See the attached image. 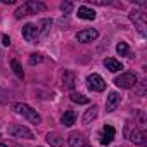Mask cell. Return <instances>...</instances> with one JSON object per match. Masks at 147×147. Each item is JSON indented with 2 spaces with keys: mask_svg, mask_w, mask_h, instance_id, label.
<instances>
[{
  "mask_svg": "<svg viewBox=\"0 0 147 147\" xmlns=\"http://www.w3.org/2000/svg\"><path fill=\"white\" fill-rule=\"evenodd\" d=\"M104 66H106L111 73H116V71L123 69V64H121L119 61H116L114 57H106V59H104Z\"/></svg>",
  "mask_w": 147,
  "mask_h": 147,
  "instance_id": "obj_15",
  "label": "cell"
},
{
  "mask_svg": "<svg viewBox=\"0 0 147 147\" xmlns=\"http://www.w3.org/2000/svg\"><path fill=\"white\" fill-rule=\"evenodd\" d=\"M52 147H62V144H64V138L57 133V131H50V133H47V138H45Z\"/></svg>",
  "mask_w": 147,
  "mask_h": 147,
  "instance_id": "obj_14",
  "label": "cell"
},
{
  "mask_svg": "<svg viewBox=\"0 0 147 147\" xmlns=\"http://www.w3.org/2000/svg\"><path fill=\"white\" fill-rule=\"evenodd\" d=\"M71 100L73 102H76V104H88V97L82 95V94H71Z\"/></svg>",
  "mask_w": 147,
  "mask_h": 147,
  "instance_id": "obj_21",
  "label": "cell"
},
{
  "mask_svg": "<svg viewBox=\"0 0 147 147\" xmlns=\"http://www.w3.org/2000/svg\"><path fill=\"white\" fill-rule=\"evenodd\" d=\"M97 36H99V31H97V30H94V28H88V30H82V31L76 35L78 42H82V43H88V42H94Z\"/></svg>",
  "mask_w": 147,
  "mask_h": 147,
  "instance_id": "obj_9",
  "label": "cell"
},
{
  "mask_svg": "<svg viewBox=\"0 0 147 147\" xmlns=\"http://www.w3.org/2000/svg\"><path fill=\"white\" fill-rule=\"evenodd\" d=\"M47 7H45V4H40V2H35V0H28V2H24L16 12H14V16L18 18V19H21L23 16H30V14H36V12H42V11H45Z\"/></svg>",
  "mask_w": 147,
  "mask_h": 147,
  "instance_id": "obj_2",
  "label": "cell"
},
{
  "mask_svg": "<svg viewBox=\"0 0 147 147\" xmlns=\"http://www.w3.org/2000/svg\"><path fill=\"white\" fill-rule=\"evenodd\" d=\"M114 85L119 88H133L137 85V75L135 73H123L118 78H114Z\"/></svg>",
  "mask_w": 147,
  "mask_h": 147,
  "instance_id": "obj_4",
  "label": "cell"
},
{
  "mask_svg": "<svg viewBox=\"0 0 147 147\" xmlns=\"http://www.w3.org/2000/svg\"><path fill=\"white\" fill-rule=\"evenodd\" d=\"M9 133H11L12 137H16V138H26V140H31V138H33V133H31L26 126H23V125H14V126H11V128H9Z\"/></svg>",
  "mask_w": 147,
  "mask_h": 147,
  "instance_id": "obj_8",
  "label": "cell"
},
{
  "mask_svg": "<svg viewBox=\"0 0 147 147\" xmlns=\"http://www.w3.org/2000/svg\"><path fill=\"white\" fill-rule=\"evenodd\" d=\"M12 109L18 113V114H21V116H24V118H28L33 125H40L42 123V116L33 109V107H30L28 104H23V102H18V104H14L12 106Z\"/></svg>",
  "mask_w": 147,
  "mask_h": 147,
  "instance_id": "obj_3",
  "label": "cell"
},
{
  "mask_svg": "<svg viewBox=\"0 0 147 147\" xmlns=\"http://www.w3.org/2000/svg\"><path fill=\"white\" fill-rule=\"evenodd\" d=\"M114 135H116L114 126L106 125V126L102 128V138H100V144H102V145H109V144L114 140Z\"/></svg>",
  "mask_w": 147,
  "mask_h": 147,
  "instance_id": "obj_11",
  "label": "cell"
},
{
  "mask_svg": "<svg viewBox=\"0 0 147 147\" xmlns=\"http://www.w3.org/2000/svg\"><path fill=\"white\" fill-rule=\"evenodd\" d=\"M125 135H126L128 140H131V142H135L142 147L147 145V133H145L144 126H140V125H135V123L128 121L125 125Z\"/></svg>",
  "mask_w": 147,
  "mask_h": 147,
  "instance_id": "obj_1",
  "label": "cell"
},
{
  "mask_svg": "<svg viewBox=\"0 0 147 147\" xmlns=\"http://www.w3.org/2000/svg\"><path fill=\"white\" fill-rule=\"evenodd\" d=\"M67 145H69V147H92V145L88 144V140L85 138V135H83V133H78V131L69 133V137H67Z\"/></svg>",
  "mask_w": 147,
  "mask_h": 147,
  "instance_id": "obj_6",
  "label": "cell"
},
{
  "mask_svg": "<svg viewBox=\"0 0 147 147\" xmlns=\"http://www.w3.org/2000/svg\"><path fill=\"white\" fill-rule=\"evenodd\" d=\"M64 88H73V87H75V76H73V73H66V75H64Z\"/></svg>",
  "mask_w": 147,
  "mask_h": 147,
  "instance_id": "obj_20",
  "label": "cell"
},
{
  "mask_svg": "<svg viewBox=\"0 0 147 147\" xmlns=\"http://www.w3.org/2000/svg\"><path fill=\"white\" fill-rule=\"evenodd\" d=\"M2 40H4V45H11V38H9L7 35H4V38H2Z\"/></svg>",
  "mask_w": 147,
  "mask_h": 147,
  "instance_id": "obj_25",
  "label": "cell"
},
{
  "mask_svg": "<svg viewBox=\"0 0 147 147\" xmlns=\"http://www.w3.org/2000/svg\"><path fill=\"white\" fill-rule=\"evenodd\" d=\"M95 11L94 9H90V7H87V5H82L80 9H78V18L80 19H87V21H92V19H95Z\"/></svg>",
  "mask_w": 147,
  "mask_h": 147,
  "instance_id": "obj_13",
  "label": "cell"
},
{
  "mask_svg": "<svg viewBox=\"0 0 147 147\" xmlns=\"http://www.w3.org/2000/svg\"><path fill=\"white\" fill-rule=\"evenodd\" d=\"M0 147H7V145H5V144H0Z\"/></svg>",
  "mask_w": 147,
  "mask_h": 147,
  "instance_id": "obj_26",
  "label": "cell"
},
{
  "mask_svg": "<svg viewBox=\"0 0 147 147\" xmlns=\"http://www.w3.org/2000/svg\"><path fill=\"white\" fill-rule=\"evenodd\" d=\"M130 19H131L133 23H137V26H138V31L144 35V33H145V30H144V26H145L144 14H142V12H138V11H131V14H130Z\"/></svg>",
  "mask_w": 147,
  "mask_h": 147,
  "instance_id": "obj_12",
  "label": "cell"
},
{
  "mask_svg": "<svg viewBox=\"0 0 147 147\" xmlns=\"http://www.w3.org/2000/svg\"><path fill=\"white\" fill-rule=\"evenodd\" d=\"M116 52H118L119 55H128V45H126L125 42H119V43L116 45Z\"/></svg>",
  "mask_w": 147,
  "mask_h": 147,
  "instance_id": "obj_22",
  "label": "cell"
},
{
  "mask_svg": "<svg viewBox=\"0 0 147 147\" xmlns=\"http://www.w3.org/2000/svg\"><path fill=\"white\" fill-rule=\"evenodd\" d=\"M23 36H24V40L28 42V43H38L40 42V30H38V26L36 24H26L24 28H23Z\"/></svg>",
  "mask_w": 147,
  "mask_h": 147,
  "instance_id": "obj_5",
  "label": "cell"
},
{
  "mask_svg": "<svg viewBox=\"0 0 147 147\" xmlns=\"http://www.w3.org/2000/svg\"><path fill=\"white\" fill-rule=\"evenodd\" d=\"M61 121H62L64 126H73V125H75V121H76V113H75V111H71V109H67V111L62 114Z\"/></svg>",
  "mask_w": 147,
  "mask_h": 147,
  "instance_id": "obj_16",
  "label": "cell"
},
{
  "mask_svg": "<svg viewBox=\"0 0 147 147\" xmlns=\"http://www.w3.org/2000/svg\"><path fill=\"white\" fill-rule=\"evenodd\" d=\"M50 24H52V21H50V19H42V21L36 24V26H38V30H40V35H42V36H43V35L49 31Z\"/></svg>",
  "mask_w": 147,
  "mask_h": 147,
  "instance_id": "obj_18",
  "label": "cell"
},
{
  "mask_svg": "<svg viewBox=\"0 0 147 147\" xmlns=\"http://www.w3.org/2000/svg\"><path fill=\"white\" fill-rule=\"evenodd\" d=\"M87 87L90 90H94V92H104L106 90V82L102 80V76L92 73V75L87 78Z\"/></svg>",
  "mask_w": 147,
  "mask_h": 147,
  "instance_id": "obj_7",
  "label": "cell"
},
{
  "mask_svg": "<svg viewBox=\"0 0 147 147\" xmlns=\"http://www.w3.org/2000/svg\"><path fill=\"white\" fill-rule=\"evenodd\" d=\"M42 55L40 54H31V57H30V64H38V62H42Z\"/></svg>",
  "mask_w": 147,
  "mask_h": 147,
  "instance_id": "obj_24",
  "label": "cell"
},
{
  "mask_svg": "<svg viewBox=\"0 0 147 147\" xmlns=\"http://www.w3.org/2000/svg\"><path fill=\"white\" fill-rule=\"evenodd\" d=\"M119 102H121V95L118 92H111L109 97H107V100H106V111L107 113H113L119 106Z\"/></svg>",
  "mask_w": 147,
  "mask_h": 147,
  "instance_id": "obj_10",
  "label": "cell"
},
{
  "mask_svg": "<svg viewBox=\"0 0 147 147\" xmlns=\"http://www.w3.org/2000/svg\"><path fill=\"white\" fill-rule=\"evenodd\" d=\"M71 9H73V4H71V2H64V4H61V11H62L64 14H69Z\"/></svg>",
  "mask_w": 147,
  "mask_h": 147,
  "instance_id": "obj_23",
  "label": "cell"
},
{
  "mask_svg": "<svg viewBox=\"0 0 147 147\" xmlns=\"http://www.w3.org/2000/svg\"><path fill=\"white\" fill-rule=\"evenodd\" d=\"M97 111H99V109H97V106H92L88 111H85L83 119H82V121H83V125H88L90 121H94V119L97 118Z\"/></svg>",
  "mask_w": 147,
  "mask_h": 147,
  "instance_id": "obj_17",
  "label": "cell"
},
{
  "mask_svg": "<svg viewBox=\"0 0 147 147\" xmlns=\"http://www.w3.org/2000/svg\"><path fill=\"white\" fill-rule=\"evenodd\" d=\"M11 67H12V71L16 73V76H19V78H23V76H24V71H23L21 64H19L16 59H12V61H11Z\"/></svg>",
  "mask_w": 147,
  "mask_h": 147,
  "instance_id": "obj_19",
  "label": "cell"
}]
</instances>
